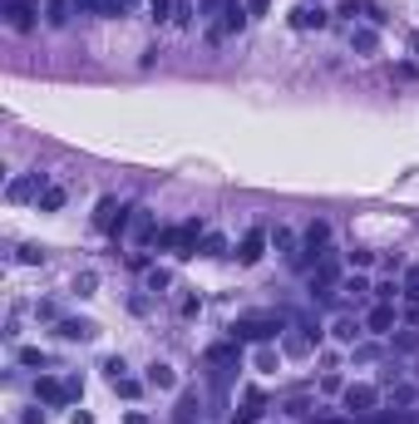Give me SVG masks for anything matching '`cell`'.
Wrapping results in <instances>:
<instances>
[{"label": "cell", "mask_w": 419, "mask_h": 424, "mask_svg": "<svg viewBox=\"0 0 419 424\" xmlns=\"http://www.w3.org/2000/svg\"><path fill=\"white\" fill-rule=\"evenodd\" d=\"M286 325H291L286 311H267V316H237L232 325H227V335H237L242 345H247V340L272 345V340H281V330H286Z\"/></svg>", "instance_id": "6da1fadb"}, {"label": "cell", "mask_w": 419, "mask_h": 424, "mask_svg": "<svg viewBox=\"0 0 419 424\" xmlns=\"http://www.w3.org/2000/svg\"><path fill=\"white\" fill-rule=\"evenodd\" d=\"M203 237H208V227H203L198 217H188V222H178V227H163L153 247H158V252H173V257H198Z\"/></svg>", "instance_id": "7a4b0ae2"}, {"label": "cell", "mask_w": 419, "mask_h": 424, "mask_svg": "<svg viewBox=\"0 0 419 424\" xmlns=\"http://www.w3.org/2000/svg\"><path fill=\"white\" fill-rule=\"evenodd\" d=\"M203 360H208L212 375H217V390H227L232 370L242 365V340H237V335H227V340H212L208 350H203Z\"/></svg>", "instance_id": "3957f363"}, {"label": "cell", "mask_w": 419, "mask_h": 424, "mask_svg": "<svg viewBox=\"0 0 419 424\" xmlns=\"http://www.w3.org/2000/svg\"><path fill=\"white\" fill-rule=\"evenodd\" d=\"M128 217L133 208H123L118 198H99V208H94V232H104V237H128Z\"/></svg>", "instance_id": "277c9868"}, {"label": "cell", "mask_w": 419, "mask_h": 424, "mask_svg": "<svg viewBox=\"0 0 419 424\" xmlns=\"http://www.w3.org/2000/svg\"><path fill=\"white\" fill-rule=\"evenodd\" d=\"M375 405H380V385H370V380H355V385H345V390H340V410H345L350 420L375 415Z\"/></svg>", "instance_id": "5b68a950"}, {"label": "cell", "mask_w": 419, "mask_h": 424, "mask_svg": "<svg viewBox=\"0 0 419 424\" xmlns=\"http://www.w3.org/2000/svg\"><path fill=\"white\" fill-rule=\"evenodd\" d=\"M335 286H340V262L330 252L311 267V301H335Z\"/></svg>", "instance_id": "8992f818"}, {"label": "cell", "mask_w": 419, "mask_h": 424, "mask_svg": "<svg viewBox=\"0 0 419 424\" xmlns=\"http://www.w3.org/2000/svg\"><path fill=\"white\" fill-rule=\"evenodd\" d=\"M0 15H5L10 30L30 35V30L40 25V0H0Z\"/></svg>", "instance_id": "52a82bcc"}, {"label": "cell", "mask_w": 419, "mask_h": 424, "mask_svg": "<svg viewBox=\"0 0 419 424\" xmlns=\"http://www.w3.org/2000/svg\"><path fill=\"white\" fill-rule=\"evenodd\" d=\"M247 20H252V10H247L242 0H227V10H222V20L208 30V40H212V45H222V40H227V35H237Z\"/></svg>", "instance_id": "ba28073f"}, {"label": "cell", "mask_w": 419, "mask_h": 424, "mask_svg": "<svg viewBox=\"0 0 419 424\" xmlns=\"http://www.w3.org/2000/svg\"><path fill=\"white\" fill-rule=\"evenodd\" d=\"M267 247H272V232H267V227H252V232L237 242V262H242V267H257V262L267 257Z\"/></svg>", "instance_id": "9c48e42d"}, {"label": "cell", "mask_w": 419, "mask_h": 424, "mask_svg": "<svg viewBox=\"0 0 419 424\" xmlns=\"http://www.w3.org/2000/svg\"><path fill=\"white\" fill-rule=\"evenodd\" d=\"M128 237L138 242V252L153 247V242H158V217H153L148 208H133V217H128Z\"/></svg>", "instance_id": "30bf717a"}, {"label": "cell", "mask_w": 419, "mask_h": 424, "mask_svg": "<svg viewBox=\"0 0 419 424\" xmlns=\"http://www.w3.org/2000/svg\"><path fill=\"white\" fill-rule=\"evenodd\" d=\"M45 188H50L45 173H25V178H15V183L5 188V198H10V203H25V198H40Z\"/></svg>", "instance_id": "8fae6325"}, {"label": "cell", "mask_w": 419, "mask_h": 424, "mask_svg": "<svg viewBox=\"0 0 419 424\" xmlns=\"http://www.w3.org/2000/svg\"><path fill=\"white\" fill-rule=\"evenodd\" d=\"M395 306H385V301H375L370 311H365V335H395Z\"/></svg>", "instance_id": "7c38bea8"}, {"label": "cell", "mask_w": 419, "mask_h": 424, "mask_svg": "<svg viewBox=\"0 0 419 424\" xmlns=\"http://www.w3.org/2000/svg\"><path fill=\"white\" fill-rule=\"evenodd\" d=\"M55 335H60V340H94L99 325L84 320V316H65V320H55Z\"/></svg>", "instance_id": "4fadbf2b"}, {"label": "cell", "mask_w": 419, "mask_h": 424, "mask_svg": "<svg viewBox=\"0 0 419 424\" xmlns=\"http://www.w3.org/2000/svg\"><path fill=\"white\" fill-rule=\"evenodd\" d=\"M330 335H335L340 345H360V335H365V316H350V311L335 316V320H330Z\"/></svg>", "instance_id": "5bb4252c"}, {"label": "cell", "mask_w": 419, "mask_h": 424, "mask_svg": "<svg viewBox=\"0 0 419 424\" xmlns=\"http://www.w3.org/2000/svg\"><path fill=\"white\" fill-rule=\"evenodd\" d=\"M345 301H355V306H365V301H375V286L360 277V272H350V277H340V286H335Z\"/></svg>", "instance_id": "9a60e30c"}, {"label": "cell", "mask_w": 419, "mask_h": 424, "mask_svg": "<svg viewBox=\"0 0 419 424\" xmlns=\"http://www.w3.org/2000/svg\"><path fill=\"white\" fill-rule=\"evenodd\" d=\"M35 400H45V405H69V385L55 380V375H40V380H35Z\"/></svg>", "instance_id": "2e32d148"}, {"label": "cell", "mask_w": 419, "mask_h": 424, "mask_svg": "<svg viewBox=\"0 0 419 424\" xmlns=\"http://www.w3.org/2000/svg\"><path fill=\"white\" fill-rule=\"evenodd\" d=\"M203 420V395L198 390H183L178 395V410H173V424H198Z\"/></svg>", "instance_id": "e0dca14e"}, {"label": "cell", "mask_w": 419, "mask_h": 424, "mask_svg": "<svg viewBox=\"0 0 419 424\" xmlns=\"http://www.w3.org/2000/svg\"><path fill=\"white\" fill-rule=\"evenodd\" d=\"M350 50H355L360 60H370V55L380 50V35H375V25H350Z\"/></svg>", "instance_id": "ac0fdd59"}, {"label": "cell", "mask_w": 419, "mask_h": 424, "mask_svg": "<svg viewBox=\"0 0 419 424\" xmlns=\"http://www.w3.org/2000/svg\"><path fill=\"white\" fill-rule=\"evenodd\" d=\"M291 25H296V30H325L330 15H325L320 5H296V10H291Z\"/></svg>", "instance_id": "d6986e66"}, {"label": "cell", "mask_w": 419, "mask_h": 424, "mask_svg": "<svg viewBox=\"0 0 419 424\" xmlns=\"http://www.w3.org/2000/svg\"><path fill=\"white\" fill-rule=\"evenodd\" d=\"M281 350L301 360V355H311V350H315V340L306 335V330H296V325H286V330H281Z\"/></svg>", "instance_id": "ffe728a7"}, {"label": "cell", "mask_w": 419, "mask_h": 424, "mask_svg": "<svg viewBox=\"0 0 419 424\" xmlns=\"http://www.w3.org/2000/svg\"><path fill=\"white\" fill-rule=\"evenodd\" d=\"M272 247H276L286 262H296V257H301V237H296L291 227H272Z\"/></svg>", "instance_id": "44dd1931"}, {"label": "cell", "mask_w": 419, "mask_h": 424, "mask_svg": "<svg viewBox=\"0 0 419 424\" xmlns=\"http://www.w3.org/2000/svg\"><path fill=\"white\" fill-rule=\"evenodd\" d=\"M143 380H148V390H178V375H173V365H163V360H153Z\"/></svg>", "instance_id": "7402d4cb"}, {"label": "cell", "mask_w": 419, "mask_h": 424, "mask_svg": "<svg viewBox=\"0 0 419 424\" xmlns=\"http://www.w3.org/2000/svg\"><path fill=\"white\" fill-rule=\"evenodd\" d=\"M168 286H173V272H168V267H148V272H143V291H148V296H163Z\"/></svg>", "instance_id": "603a6c76"}, {"label": "cell", "mask_w": 419, "mask_h": 424, "mask_svg": "<svg viewBox=\"0 0 419 424\" xmlns=\"http://www.w3.org/2000/svg\"><path fill=\"white\" fill-rule=\"evenodd\" d=\"M252 365H257L262 375H276V370H281V350H276V340H272V345H257Z\"/></svg>", "instance_id": "cb8c5ba5"}, {"label": "cell", "mask_w": 419, "mask_h": 424, "mask_svg": "<svg viewBox=\"0 0 419 424\" xmlns=\"http://www.w3.org/2000/svg\"><path fill=\"white\" fill-rule=\"evenodd\" d=\"M390 350H395V355H419V325L395 330V335H390Z\"/></svg>", "instance_id": "d4e9b609"}, {"label": "cell", "mask_w": 419, "mask_h": 424, "mask_svg": "<svg viewBox=\"0 0 419 424\" xmlns=\"http://www.w3.org/2000/svg\"><path fill=\"white\" fill-rule=\"evenodd\" d=\"M15 360H20L25 370H40V375L50 370V355H45L40 345H20V350H15Z\"/></svg>", "instance_id": "484cf974"}, {"label": "cell", "mask_w": 419, "mask_h": 424, "mask_svg": "<svg viewBox=\"0 0 419 424\" xmlns=\"http://www.w3.org/2000/svg\"><path fill=\"white\" fill-rule=\"evenodd\" d=\"M69 15H74V0H50L45 5V25H55V30L69 25Z\"/></svg>", "instance_id": "4316f807"}, {"label": "cell", "mask_w": 419, "mask_h": 424, "mask_svg": "<svg viewBox=\"0 0 419 424\" xmlns=\"http://www.w3.org/2000/svg\"><path fill=\"white\" fill-rule=\"evenodd\" d=\"M415 400H419L415 385H405V380H395V385H390V410H395V405H400V410H415Z\"/></svg>", "instance_id": "83f0119b"}, {"label": "cell", "mask_w": 419, "mask_h": 424, "mask_svg": "<svg viewBox=\"0 0 419 424\" xmlns=\"http://www.w3.org/2000/svg\"><path fill=\"white\" fill-rule=\"evenodd\" d=\"M65 198H69V193H65L60 183H50V188H45L35 203H40V212H60V208H65Z\"/></svg>", "instance_id": "f1b7e54d"}, {"label": "cell", "mask_w": 419, "mask_h": 424, "mask_svg": "<svg viewBox=\"0 0 419 424\" xmlns=\"http://www.w3.org/2000/svg\"><path fill=\"white\" fill-rule=\"evenodd\" d=\"M198 257H232V247H227V237H222V232H208V237H203V247H198Z\"/></svg>", "instance_id": "f546056e"}, {"label": "cell", "mask_w": 419, "mask_h": 424, "mask_svg": "<svg viewBox=\"0 0 419 424\" xmlns=\"http://www.w3.org/2000/svg\"><path fill=\"white\" fill-rule=\"evenodd\" d=\"M173 5L178 0H148V20L153 25H173Z\"/></svg>", "instance_id": "4dcf8cb0"}, {"label": "cell", "mask_w": 419, "mask_h": 424, "mask_svg": "<svg viewBox=\"0 0 419 424\" xmlns=\"http://www.w3.org/2000/svg\"><path fill=\"white\" fill-rule=\"evenodd\" d=\"M365 10H370V0H340V10H335V15L355 25V20H365Z\"/></svg>", "instance_id": "1f68e13d"}, {"label": "cell", "mask_w": 419, "mask_h": 424, "mask_svg": "<svg viewBox=\"0 0 419 424\" xmlns=\"http://www.w3.org/2000/svg\"><path fill=\"white\" fill-rule=\"evenodd\" d=\"M15 262H20V267H40V262H45V247L25 242V247H15Z\"/></svg>", "instance_id": "d6a6232c"}, {"label": "cell", "mask_w": 419, "mask_h": 424, "mask_svg": "<svg viewBox=\"0 0 419 424\" xmlns=\"http://www.w3.org/2000/svg\"><path fill=\"white\" fill-rule=\"evenodd\" d=\"M79 10H89V15H123L118 10V0H74Z\"/></svg>", "instance_id": "836d02e7"}, {"label": "cell", "mask_w": 419, "mask_h": 424, "mask_svg": "<svg viewBox=\"0 0 419 424\" xmlns=\"http://www.w3.org/2000/svg\"><path fill=\"white\" fill-rule=\"evenodd\" d=\"M395 296H405V286H400V281H395V277H390V281H380V286H375V301H385V306H395Z\"/></svg>", "instance_id": "e575fe53"}, {"label": "cell", "mask_w": 419, "mask_h": 424, "mask_svg": "<svg viewBox=\"0 0 419 424\" xmlns=\"http://www.w3.org/2000/svg\"><path fill=\"white\" fill-rule=\"evenodd\" d=\"M143 385H148V380H133V375H123V380H113V390H118L123 400H138V395H143Z\"/></svg>", "instance_id": "d590c367"}, {"label": "cell", "mask_w": 419, "mask_h": 424, "mask_svg": "<svg viewBox=\"0 0 419 424\" xmlns=\"http://www.w3.org/2000/svg\"><path fill=\"white\" fill-rule=\"evenodd\" d=\"M345 262H350V272H365V267L375 262V252H370V247H355V252H345Z\"/></svg>", "instance_id": "8d00e7d4"}, {"label": "cell", "mask_w": 419, "mask_h": 424, "mask_svg": "<svg viewBox=\"0 0 419 424\" xmlns=\"http://www.w3.org/2000/svg\"><path fill=\"white\" fill-rule=\"evenodd\" d=\"M94 291H99V277L94 272H79L74 277V296H94Z\"/></svg>", "instance_id": "74e56055"}, {"label": "cell", "mask_w": 419, "mask_h": 424, "mask_svg": "<svg viewBox=\"0 0 419 424\" xmlns=\"http://www.w3.org/2000/svg\"><path fill=\"white\" fill-rule=\"evenodd\" d=\"M281 415H291V420H311V400L306 395H296V400H286V410Z\"/></svg>", "instance_id": "f35d334b"}, {"label": "cell", "mask_w": 419, "mask_h": 424, "mask_svg": "<svg viewBox=\"0 0 419 424\" xmlns=\"http://www.w3.org/2000/svg\"><path fill=\"white\" fill-rule=\"evenodd\" d=\"M400 286H405V301H419V267H405Z\"/></svg>", "instance_id": "ab89813d"}, {"label": "cell", "mask_w": 419, "mask_h": 424, "mask_svg": "<svg viewBox=\"0 0 419 424\" xmlns=\"http://www.w3.org/2000/svg\"><path fill=\"white\" fill-rule=\"evenodd\" d=\"M198 311H203V296H198V291H188V296L178 301V316H183V320H193Z\"/></svg>", "instance_id": "60d3db41"}, {"label": "cell", "mask_w": 419, "mask_h": 424, "mask_svg": "<svg viewBox=\"0 0 419 424\" xmlns=\"http://www.w3.org/2000/svg\"><path fill=\"white\" fill-rule=\"evenodd\" d=\"M123 375H128V365H123V355H108V360H104V380L113 385V380H123Z\"/></svg>", "instance_id": "b9f144b4"}, {"label": "cell", "mask_w": 419, "mask_h": 424, "mask_svg": "<svg viewBox=\"0 0 419 424\" xmlns=\"http://www.w3.org/2000/svg\"><path fill=\"white\" fill-rule=\"evenodd\" d=\"M350 355H355L360 365H370V360H380V345H350Z\"/></svg>", "instance_id": "7bdbcfd3"}, {"label": "cell", "mask_w": 419, "mask_h": 424, "mask_svg": "<svg viewBox=\"0 0 419 424\" xmlns=\"http://www.w3.org/2000/svg\"><path fill=\"white\" fill-rule=\"evenodd\" d=\"M35 316H40V320H65V316H60V306H55V301H35Z\"/></svg>", "instance_id": "ee69618b"}, {"label": "cell", "mask_w": 419, "mask_h": 424, "mask_svg": "<svg viewBox=\"0 0 419 424\" xmlns=\"http://www.w3.org/2000/svg\"><path fill=\"white\" fill-rule=\"evenodd\" d=\"M173 25H193V5H188V0L173 5Z\"/></svg>", "instance_id": "f6af8a7d"}, {"label": "cell", "mask_w": 419, "mask_h": 424, "mask_svg": "<svg viewBox=\"0 0 419 424\" xmlns=\"http://www.w3.org/2000/svg\"><path fill=\"white\" fill-rule=\"evenodd\" d=\"M306 424H355V420H350V415H311Z\"/></svg>", "instance_id": "bcb514c9"}, {"label": "cell", "mask_w": 419, "mask_h": 424, "mask_svg": "<svg viewBox=\"0 0 419 424\" xmlns=\"http://www.w3.org/2000/svg\"><path fill=\"white\" fill-rule=\"evenodd\" d=\"M65 385H69V400H79V395H84V375H65Z\"/></svg>", "instance_id": "7dc6e473"}, {"label": "cell", "mask_w": 419, "mask_h": 424, "mask_svg": "<svg viewBox=\"0 0 419 424\" xmlns=\"http://www.w3.org/2000/svg\"><path fill=\"white\" fill-rule=\"evenodd\" d=\"M128 267H133V272H148L153 262H148V252H133V257H128Z\"/></svg>", "instance_id": "c3c4849f"}, {"label": "cell", "mask_w": 419, "mask_h": 424, "mask_svg": "<svg viewBox=\"0 0 419 424\" xmlns=\"http://www.w3.org/2000/svg\"><path fill=\"white\" fill-rule=\"evenodd\" d=\"M320 390H325V395H340L345 385H340V375H325V380H320Z\"/></svg>", "instance_id": "681fc988"}, {"label": "cell", "mask_w": 419, "mask_h": 424, "mask_svg": "<svg viewBox=\"0 0 419 424\" xmlns=\"http://www.w3.org/2000/svg\"><path fill=\"white\" fill-rule=\"evenodd\" d=\"M20 424H45V410H20Z\"/></svg>", "instance_id": "f907efd6"}, {"label": "cell", "mask_w": 419, "mask_h": 424, "mask_svg": "<svg viewBox=\"0 0 419 424\" xmlns=\"http://www.w3.org/2000/svg\"><path fill=\"white\" fill-rule=\"evenodd\" d=\"M405 325H419V301H405Z\"/></svg>", "instance_id": "816d5d0a"}, {"label": "cell", "mask_w": 419, "mask_h": 424, "mask_svg": "<svg viewBox=\"0 0 419 424\" xmlns=\"http://www.w3.org/2000/svg\"><path fill=\"white\" fill-rule=\"evenodd\" d=\"M247 10H252V15H267V10H272V0H247Z\"/></svg>", "instance_id": "f5cc1de1"}, {"label": "cell", "mask_w": 419, "mask_h": 424, "mask_svg": "<svg viewBox=\"0 0 419 424\" xmlns=\"http://www.w3.org/2000/svg\"><path fill=\"white\" fill-rule=\"evenodd\" d=\"M69 424H94V415H89V410H74V415H69Z\"/></svg>", "instance_id": "db71d44e"}, {"label": "cell", "mask_w": 419, "mask_h": 424, "mask_svg": "<svg viewBox=\"0 0 419 424\" xmlns=\"http://www.w3.org/2000/svg\"><path fill=\"white\" fill-rule=\"evenodd\" d=\"M123 424H153V420H148V415H138V410H128V415H123Z\"/></svg>", "instance_id": "11a10c76"}, {"label": "cell", "mask_w": 419, "mask_h": 424, "mask_svg": "<svg viewBox=\"0 0 419 424\" xmlns=\"http://www.w3.org/2000/svg\"><path fill=\"white\" fill-rule=\"evenodd\" d=\"M118 10H123V15H133V10H138V0H118Z\"/></svg>", "instance_id": "9f6ffc18"}, {"label": "cell", "mask_w": 419, "mask_h": 424, "mask_svg": "<svg viewBox=\"0 0 419 424\" xmlns=\"http://www.w3.org/2000/svg\"><path fill=\"white\" fill-rule=\"evenodd\" d=\"M410 50H415V60H419V30H415V35H410Z\"/></svg>", "instance_id": "6f0895ef"}, {"label": "cell", "mask_w": 419, "mask_h": 424, "mask_svg": "<svg viewBox=\"0 0 419 424\" xmlns=\"http://www.w3.org/2000/svg\"><path fill=\"white\" fill-rule=\"evenodd\" d=\"M415 380H419V355H415Z\"/></svg>", "instance_id": "680465c9"}]
</instances>
